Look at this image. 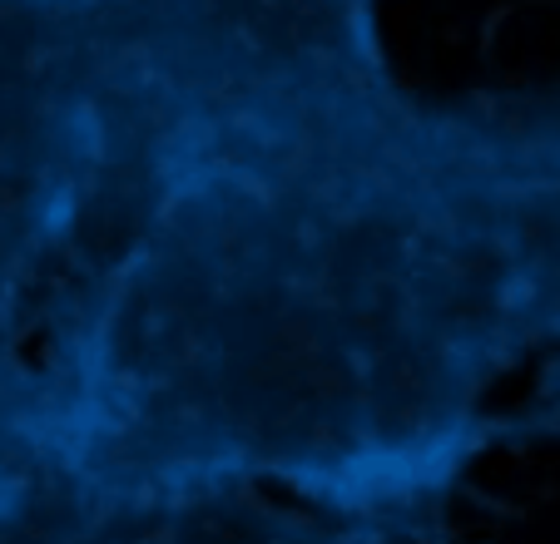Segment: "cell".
Masks as SVG:
<instances>
[{"label":"cell","instance_id":"cell-2","mask_svg":"<svg viewBox=\"0 0 560 544\" xmlns=\"http://www.w3.org/2000/svg\"><path fill=\"white\" fill-rule=\"evenodd\" d=\"M5 544H452L436 515H392V520H348L313 510L303 500L268 490H229L184 505L109 515L74 530L25 534Z\"/></svg>","mask_w":560,"mask_h":544},{"label":"cell","instance_id":"cell-1","mask_svg":"<svg viewBox=\"0 0 560 544\" xmlns=\"http://www.w3.org/2000/svg\"><path fill=\"white\" fill-rule=\"evenodd\" d=\"M560 84L427 95L382 0H40L0 193V544L229 490L442 515L556 440Z\"/></svg>","mask_w":560,"mask_h":544}]
</instances>
